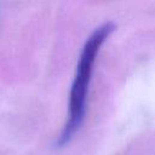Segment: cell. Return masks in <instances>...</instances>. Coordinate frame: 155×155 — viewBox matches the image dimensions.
Listing matches in <instances>:
<instances>
[{
    "mask_svg": "<svg viewBox=\"0 0 155 155\" xmlns=\"http://www.w3.org/2000/svg\"><path fill=\"white\" fill-rule=\"evenodd\" d=\"M114 29L115 25L113 23H105L101 25L90 35V38L84 45L76 69V75L70 91L68 119L57 140L58 147L68 144L75 136V133L79 131L84 121L86 113V99L93 71V64L96 62L97 54L103 42L108 39V36L111 34Z\"/></svg>",
    "mask_w": 155,
    "mask_h": 155,
    "instance_id": "1",
    "label": "cell"
}]
</instances>
